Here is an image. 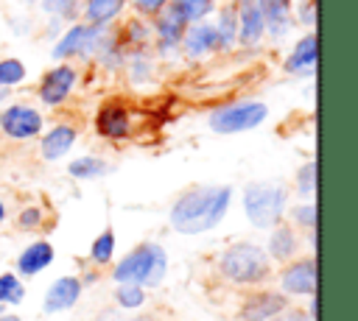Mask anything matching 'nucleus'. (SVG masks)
Segmentation results:
<instances>
[{
    "label": "nucleus",
    "instance_id": "f257e3e1",
    "mask_svg": "<svg viewBox=\"0 0 358 321\" xmlns=\"http://www.w3.org/2000/svg\"><path fill=\"white\" fill-rule=\"evenodd\" d=\"M229 187H196L179 195V201L171 207V226L182 234H201L213 229L227 207H229Z\"/></svg>",
    "mask_w": 358,
    "mask_h": 321
},
{
    "label": "nucleus",
    "instance_id": "f03ea898",
    "mask_svg": "<svg viewBox=\"0 0 358 321\" xmlns=\"http://www.w3.org/2000/svg\"><path fill=\"white\" fill-rule=\"evenodd\" d=\"M285 201H288V190L277 181H252L243 190L246 218L260 229H268V226L280 223Z\"/></svg>",
    "mask_w": 358,
    "mask_h": 321
},
{
    "label": "nucleus",
    "instance_id": "7ed1b4c3",
    "mask_svg": "<svg viewBox=\"0 0 358 321\" xmlns=\"http://www.w3.org/2000/svg\"><path fill=\"white\" fill-rule=\"evenodd\" d=\"M165 251L157 243H143L134 251H129L112 271L117 282H134V285H159L165 276Z\"/></svg>",
    "mask_w": 358,
    "mask_h": 321
},
{
    "label": "nucleus",
    "instance_id": "20e7f679",
    "mask_svg": "<svg viewBox=\"0 0 358 321\" xmlns=\"http://www.w3.org/2000/svg\"><path fill=\"white\" fill-rule=\"evenodd\" d=\"M268 254L252 243H235L221 254V274L238 285L263 282L268 276Z\"/></svg>",
    "mask_w": 358,
    "mask_h": 321
},
{
    "label": "nucleus",
    "instance_id": "39448f33",
    "mask_svg": "<svg viewBox=\"0 0 358 321\" xmlns=\"http://www.w3.org/2000/svg\"><path fill=\"white\" fill-rule=\"evenodd\" d=\"M268 117V106L260 100H241V103H229L221 106L210 114V128L215 134H238V131H249L257 128L263 120Z\"/></svg>",
    "mask_w": 358,
    "mask_h": 321
},
{
    "label": "nucleus",
    "instance_id": "423d86ee",
    "mask_svg": "<svg viewBox=\"0 0 358 321\" xmlns=\"http://www.w3.org/2000/svg\"><path fill=\"white\" fill-rule=\"evenodd\" d=\"M101 28L103 25H73L53 47L56 59H70V56H87L101 45Z\"/></svg>",
    "mask_w": 358,
    "mask_h": 321
},
{
    "label": "nucleus",
    "instance_id": "0eeeda50",
    "mask_svg": "<svg viewBox=\"0 0 358 321\" xmlns=\"http://www.w3.org/2000/svg\"><path fill=\"white\" fill-rule=\"evenodd\" d=\"M0 128L14 137V140H28L34 134H39L42 128V114L31 106H8L0 114Z\"/></svg>",
    "mask_w": 358,
    "mask_h": 321
},
{
    "label": "nucleus",
    "instance_id": "6e6552de",
    "mask_svg": "<svg viewBox=\"0 0 358 321\" xmlns=\"http://www.w3.org/2000/svg\"><path fill=\"white\" fill-rule=\"evenodd\" d=\"M154 28H157L159 47H162V50H171V47H176V45L182 42V33H185V28H187V17L182 14V8H179L176 3H168L165 8L157 11Z\"/></svg>",
    "mask_w": 358,
    "mask_h": 321
},
{
    "label": "nucleus",
    "instance_id": "1a4fd4ad",
    "mask_svg": "<svg viewBox=\"0 0 358 321\" xmlns=\"http://www.w3.org/2000/svg\"><path fill=\"white\" fill-rule=\"evenodd\" d=\"M182 47L190 59H201L207 53H213L218 47V33H215V25L199 20V22H187L185 33H182Z\"/></svg>",
    "mask_w": 358,
    "mask_h": 321
},
{
    "label": "nucleus",
    "instance_id": "9d476101",
    "mask_svg": "<svg viewBox=\"0 0 358 321\" xmlns=\"http://www.w3.org/2000/svg\"><path fill=\"white\" fill-rule=\"evenodd\" d=\"M73 84H76V70H73L70 64H59V67H53V70L42 78V84H39V98H42L48 106H56V103H62V100L70 95Z\"/></svg>",
    "mask_w": 358,
    "mask_h": 321
},
{
    "label": "nucleus",
    "instance_id": "9b49d317",
    "mask_svg": "<svg viewBox=\"0 0 358 321\" xmlns=\"http://www.w3.org/2000/svg\"><path fill=\"white\" fill-rule=\"evenodd\" d=\"M282 290L296 293V296H308L316 293V262L313 260H299L291 268L282 271Z\"/></svg>",
    "mask_w": 358,
    "mask_h": 321
},
{
    "label": "nucleus",
    "instance_id": "f8f14e48",
    "mask_svg": "<svg viewBox=\"0 0 358 321\" xmlns=\"http://www.w3.org/2000/svg\"><path fill=\"white\" fill-rule=\"evenodd\" d=\"M263 33H266V17H263L260 6L257 3L241 6V14H238V36L235 39L241 45L252 47V45H257L263 39Z\"/></svg>",
    "mask_w": 358,
    "mask_h": 321
},
{
    "label": "nucleus",
    "instance_id": "ddd939ff",
    "mask_svg": "<svg viewBox=\"0 0 358 321\" xmlns=\"http://www.w3.org/2000/svg\"><path fill=\"white\" fill-rule=\"evenodd\" d=\"M285 310V299L280 296V293H257V296H252V299H246V304H243V310H241V318L243 321H268V318H274V315H280Z\"/></svg>",
    "mask_w": 358,
    "mask_h": 321
},
{
    "label": "nucleus",
    "instance_id": "4468645a",
    "mask_svg": "<svg viewBox=\"0 0 358 321\" xmlns=\"http://www.w3.org/2000/svg\"><path fill=\"white\" fill-rule=\"evenodd\" d=\"M78 293H81V282L76 276H62L56 279L48 293H45V313H59V310H67L78 301Z\"/></svg>",
    "mask_w": 358,
    "mask_h": 321
},
{
    "label": "nucleus",
    "instance_id": "2eb2a0df",
    "mask_svg": "<svg viewBox=\"0 0 358 321\" xmlns=\"http://www.w3.org/2000/svg\"><path fill=\"white\" fill-rule=\"evenodd\" d=\"M316 50H319L316 33H305V36L296 42L294 53L285 59V70H288V73H299V75L313 73V70H316Z\"/></svg>",
    "mask_w": 358,
    "mask_h": 321
},
{
    "label": "nucleus",
    "instance_id": "dca6fc26",
    "mask_svg": "<svg viewBox=\"0 0 358 321\" xmlns=\"http://www.w3.org/2000/svg\"><path fill=\"white\" fill-rule=\"evenodd\" d=\"M98 131L103 137H112V140H120L129 134L131 123H129V112L120 106V103H106L101 112H98V120H95Z\"/></svg>",
    "mask_w": 358,
    "mask_h": 321
},
{
    "label": "nucleus",
    "instance_id": "f3484780",
    "mask_svg": "<svg viewBox=\"0 0 358 321\" xmlns=\"http://www.w3.org/2000/svg\"><path fill=\"white\" fill-rule=\"evenodd\" d=\"M53 262V246L50 243H34V246H28L22 254H20V260H17V268H20V274H25V276H34V274H39L42 268H48Z\"/></svg>",
    "mask_w": 358,
    "mask_h": 321
},
{
    "label": "nucleus",
    "instance_id": "a211bd4d",
    "mask_svg": "<svg viewBox=\"0 0 358 321\" xmlns=\"http://www.w3.org/2000/svg\"><path fill=\"white\" fill-rule=\"evenodd\" d=\"M73 142H76V128H70V126H56V128H50V131L45 134V140H42V156H45V159H59V156H64V154L70 151Z\"/></svg>",
    "mask_w": 358,
    "mask_h": 321
},
{
    "label": "nucleus",
    "instance_id": "6ab92c4d",
    "mask_svg": "<svg viewBox=\"0 0 358 321\" xmlns=\"http://www.w3.org/2000/svg\"><path fill=\"white\" fill-rule=\"evenodd\" d=\"M123 6H126V0H87L84 3V17H87L90 25H106L120 14Z\"/></svg>",
    "mask_w": 358,
    "mask_h": 321
},
{
    "label": "nucleus",
    "instance_id": "aec40b11",
    "mask_svg": "<svg viewBox=\"0 0 358 321\" xmlns=\"http://www.w3.org/2000/svg\"><path fill=\"white\" fill-rule=\"evenodd\" d=\"M294 248H296L294 232H291L288 226H277V229L271 232V237H268V254L277 257V260H288V257L294 254Z\"/></svg>",
    "mask_w": 358,
    "mask_h": 321
},
{
    "label": "nucleus",
    "instance_id": "412c9836",
    "mask_svg": "<svg viewBox=\"0 0 358 321\" xmlns=\"http://www.w3.org/2000/svg\"><path fill=\"white\" fill-rule=\"evenodd\" d=\"M70 176L73 179H95V176H103L106 173V162L98 159V156H78L70 162Z\"/></svg>",
    "mask_w": 358,
    "mask_h": 321
},
{
    "label": "nucleus",
    "instance_id": "4be33fe9",
    "mask_svg": "<svg viewBox=\"0 0 358 321\" xmlns=\"http://www.w3.org/2000/svg\"><path fill=\"white\" fill-rule=\"evenodd\" d=\"M215 33H218V47H232L235 36H238V14L235 8H224L221 17H218V25H215Z\"/></svg>",
    "mask_w": 358,
    "mask_h": 321
},
{
    "label": "nucleus",
    "instance_id": "5701e85b",
    "mask_svg": "<svg viewBox=\"0 0 358 321\" xmlns=\"http://www.w3.org/2000/svg\"><path fill=\"white\" fill-rule=\"evenodd\" d=\"M117 304L120 307H126V310H134V307H140L143 304V299H145V293H143V285H134V282H120V288H117Z\"/></svg>",
    "mask_w": 358,
    "mask_h": 321
},
{
    "label": "nucleus",
    "instance_id": "b1692460",
    "mask_svg": "<svg viewBox=\"0 0 358 321\" xmlns=\"http://www.w3.org/2000/svg\"><path fill=\"white\" fill-rule=\"evenodd\" d=\"M25 78V64L17 59H3L0 61V87H11Z\"/></svg>",
    "mask_w": 358,
    "mask_h": 321
},
{
    "label": "nucleus",
    "instance_id": "393cba45",
    "mask_svg": "<svg viewBox=\"0 0 358 321\" xmlns=\"http://www.w3.org/2000/svg\"><path fill=\"white\" fill-rule=\"evenodd\" d=\"M173 3L182 8V14L187 17V22H199L213 8V0H173Z\"/></svg>",
    "mask_w": 358,
    "mask_h": 321
},
{
    "label": "nucleus",
    "instance_id": "a878e982",
    "mask_svg": "<svg viewBox=\"0 0 358 321\" xmlns=\"http://www.w3.org/2000/svg\"><path fill=\"white\" fill-rule=\"evenodd\" d=\"M0 301H11V304L22 301V285L17 282L14 274H3L0 276Z\"/></svg>",
    "mask_w": 358,
    "mask_h": 321
},
{
    "label": "nucleus",
    "instance_id": "bb28decb",
    "mask_svg": "<svg viewBox=\"0 0 358 321\" xmlns=\"http://www.w3.org/2000/svg\"><path fill=\"white\" fill-rule=\"evenodd\" d=\"M112 248H115V234H112V232H103V234L92 243L90 254H92L95 262H109V260H112Z\"/></svg>",
    "mask_w": 358,
    "mask_h": 321
},
{
    "label": "nucleus",
    "instance_id": "cd10ccee",
    "mask_svg": "<svg viewBox=\"0 0 358 321\" xmlns=\"http://www.w3.org/2000/svg\"><path fill=\"white\" fill-rule=\"evenodd\" d=\"M42 8L45 11H50V14H56V17H76V11H78V0H42Z\"/></svg>",
    "mask_w": 358,
    "mask_h": 321
},
{
    "label": "nucleus",
    "instance_id": "c85d7f7f",
    "mask_svg": "<svg viewBox=\"0 0 358 321\" xmlns=\"http://www.w3.org/2000/svg\"><path fill=\"white\" fill-rule=\"evenodd\" d=\"M316 187V162H308L302 170H299V193L302 195H310Z\"/></svg>",
    "mask_w": 358,
    "mask_h": 321
},
{
    "label": "nucleus",
    "instance_id": "c756f323",
    "mask_svg": "<svg viewBox=\"0 0 358 321\" xmlns=\"http://www.w3.org/2000/svg\"><path fill=\"white\" fill-rule=\"evenodd\" d=\"M294 218H296L302 226H313V223H316V207H313V204L296 207V209H294Z\"/></svg>",
    "mask_w": 358,
    "mask_h": 321
},
{
    "label": "nucleus",
    "instance_id": "7c9ffc66",
    "mask_svg": "<svg viewBox=\"0 0 358 321\" xmlns=\"http://www.w3.org/2000/svg\"><path fill=\"white\" fill-rule=\"evenodd\" d=\"M39 221H42V212L36 207H28L25 212H20V229H34L39 226Z\"/></svg>",
    "mask_w": 358,
    "mask_h": 321
},
{
    "label": "nucleus",
    "instance_id": "2f4dec72",
    "mask_svg": "<svg viewBox=\"0 0 358 321\" xmlns=\"http://www.w3.org/2000/svg\"><path fill=\"white\" fill-rule=\"evenodd\" d=\"M171 0H134V6H137V11H143V14H157L159 8H165Z\"/></svg>",
    "mask_w": 358,
    "mask_h": 321
},
{
    "label": "nucleus",
    "instance_id": "473e14b6",
    "mask_svg": "<svg viewBox=\"0 0 358 321\" xmlns=\"http://www.w3.org/2000/svg\"><path fill=\"white\" fill-rule=\"evenodd\" d=\"M277 321H310V318L302 315V313H291V315H282V318H277Z\"/></svg>",
    "mask_w": 358,
    "mask_h": 321
},
{
    "label": "nucleus",
    "instance_id": "72a5a7b5",
    "mask_svg": "<svg viewBox=\"0 0 358 321\" xmlns=\"http://www.w3.org/2000/svg\"><path fill=\"white\" fill-rule=\"evenodd\" d=\"M310 318L316 321V296H313V301H310Z\"/></svg>",
    "mask_w": 358,
    "mask_h": 321
},
{
    "label": "nucleus",
    "instance_id": "f704fd0d",
    "mask_svg": "<svg viewBox=\"0 0 358 321\" xmlns=\"http://www.w3.org/2000/svg\"><path fill=\"white\" fill-rule=\"evenodd\" d=\"M6 95H8V87H0V100H3Z\"/></svg>",
    "mask_w": 358,
    "mask_h": 321
},
{
    "label": "nucleus",
    "instance_id": "c9c22d12",
    "mask_svg": "<svg viewBox=\"0 0 358 321\" xmlns=\"http://www.w3.org/2000/svg\"><path fill=\"white\" fill-rule=\"evenodd\" d=\"M0 321H20V318H17V315H3Z\"/></svg>",
    "mask_w": 358,
    "mask_h": 321
},
{
    "label": "nucleus",
    "instance_id": "e433bc0d",
    "mask_svg": "<svg viewBox=\"0 0 358 321\" xmlns=\"http://www.w3.org/2000/svg\"><path fill=\"white\" fill-rule=\"evenodd\" d=\"M235 3H241V6H246V3H255V0H235Z\"/></svg>",
    "mask_w": 358,
    "mask_h": 321
},
{
    "label": "nucleus",
    "instance_id": "4c0bfd02",
    "mask_svg": "<svg viewBox=\"0 0 358 321\" xmlns=\"http://www.w3.org/2000/svg\"><path fill=\"white\" fill-rule=\"evenodd\" d=\"M3 215H6V209H3V204H0V221H3Z\"/></svg>",
    "mask_w": 358,
    "mask_h": 321
}]
</instances>
